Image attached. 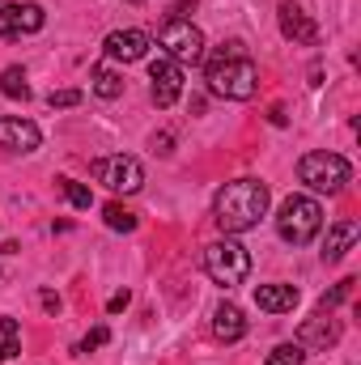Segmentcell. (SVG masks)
<instances>
[{"label": "cell", "instance_id": "obj_1", "mask_svg": "<svg viewBox=\"0 0 361 365\" xmlns=\"http://www.w3.org/2000/svg\"><path fill=\"white\" fill-rule=\"evenodd\" d=\"M268 204H272V191L268 182L260 179H234L225 182L213 200V221L225 238H238L247 230L260 225V217H268Z\"/></svg>", "mask_w": 361, "mask_h": 365}, {"label": "cell", "instance_id": "obj_2", "mask_svg": "<svg viewBox=\"0 0 361 365\" xmlns=\"http://www.w3.org/2000/svg\"><path fill=\"white\" fill-rule=\"evenodd\" d=\"M204 81H208V93H217V98H225V102H247V98H255V90H260V68H255V60L247 56V47H243L238 38H230V43H221V51L208 60Z\"/></svg>", "mask_w": 361, "mask_h": 365}, {"label": "cell", "instance_id": "obj_3", "mask_svg": "<svg viewBox=\"0 0 361 365\" xmlns=\"http://www.w3.org/2000/svg\"><path fill=\"white\" fill-rule=\"evenodd\" d=\"M323 230V204L315 195H289L280 208H276V234L289 242V247H306L315 242Z\"/></svg>", "mask_w": 361, "mask_h": 365}, {"label": "cell", "instance_id": "obj_4", "mask_svg": "<svg viewBox=\"0 0 361 365\" xmlns=\"http://www.w3.org/2000/svg\"><path fill=\"white\" fill-rule=\"evenodd\" d=\"M204 272L213 284L221 289H234L251 276V251L238 242V238H221L213 247H204Z\"/></svg>", "mask_w": 361, "mask_h": 365}, {"label": "cell", "instance_id": "obj_5", "mask_svg": "<svg viewBox=\"0 0 361 365\" xmlns=\"http://www.w3.org/2000/svg\"><path fill=\"white\" fill-rule=\"evenodd\" d=\"M298 179L306 182L310 191H319V195H336V191H345V182L353 179V166H349V158L319 149V153H302Z\"/></svg>", "mask_w": 361, "mask_h": 365}, {"label": "cell", "instance_id": "obj_6", "mask_svg": "<svg viewBox=\"0 0 361 365\" xmlns=\"http://www.w3.org/2000/svg\"><path fill=\"white\" fill-rule=\"evenodd\" d=\"M158 47H162V56H171L175 64H200V60H204V34H200V26H191L187 17H171V21L158 30Z\"/></svg>", "mask_w": 361, "mask_h": 365}, {"label": "cell", "instance_id": "obj_7", "mask_svg": "<svg viewBox=\"0 0 361 365\" xmlns=\"http://www.w3.org/2000/svg\"><path fill=\"white\" fill-rule=\"evenodd\" d=\"M90 175L106 191H115V195H132V191H141L145 187V166L132 158V153H111V158H98L90 166Z\"/></svg>", "mask_w": 361, "mask_h": 365}, {"label": "cell", "instance_id": "obj_8", "mask_svg": "<svg viewBox=\"0 0 361 365\" xmlns=\"http://www.w3.org/2000/svg\"><path fill=\"white\" fill-rule=\"evenodd\" d=\"M43 26H47V13H43V4H34V0H17V4H4V9H0V38L39 34Z\"/></svg>", "mask_w": 361, "mask_h": 365}, {"label": "cell", "instance_id": "obj_9", "mask_svg": "<svg viewBox=\"0 0 361 365\" xmlns=\"http://www.w3.org/2000/svg\"><path fill=\"white\" fill-rule=\"evenodd\" d=\"M149 93H153V102L166 110V106H175L183 93V64H175L171 56H158L153 64H149Z\"/></svg>", "mask_w": 361, "mask_h": 365}, {"label": "cell", "instance_id": "obj_10", "mask_svg": "<svg viewBox=\"0 0 361 365\" xmlns=\"http://www.w3.org/2000/svg\"><path fill=\"white\" fill-rule=\"evenodd\" d=\"M149 47H153V38H149L145 30H111L106 43H102L106 60H119V64H136V60H145Z\"/></svg>", "mask_w": 361, "mask_h": 365}, {"label": "cell", "instance_id": "obj_11", "mask_svg": "<svg viewBox=\"0 0 361 365\" xmlns=\"http://www.w3.org/2000/svg\"><path fill=\"white\" fill-rule=\"evenodd\" d=\"M39 145H43L39 123H30L21 115H4L0 119V149H9V153H34Z\"/></svg>", "mask_w": 361, "mask_h": 365}, {"label": "cell", "instance_id": "obj_12", "mask_svg": "<svg viewBox=\"0 0 361 365\" xmlns=\"http://www.w3.org/2000/svg\"><path fill=\"white\" fill-rule=\"evenodd\" d=\"M276 21H280V34H285L289 43H302V47H315V43H319V26L306 17L302 4L285 0V4L276 9Z\"/></svg>", "mask_w": 361, "mask_h": 365}, {"label": "cell", "instance_id": "obj_13", "mask_svg": "<svg viewBox=\"0 0 361 365\" xmlns=\"http://www.w3.org/2000/svg\"><path fill=\"white\" fill-rule=\"evenodd\" d=\"M336 340H340V323L332 319V310H319V314L306 319L302 331H298V344H302V349H306V344H310V349H327V344H336Z\"/></svg>", "mask_w": 361, "mask_h": 365}, {"label": "cell", "instance_id": "obj_14", "mask_svg": "<svg viewBox=\"0 0 361 365\" xmlns=\"http://www.w3.org/2000/svg\"><path fill=\"white\" fill-rule=\"evenodd\" d=\"M361 238V225L353 217H345V221H336L332 230H327V242H323V264H340L349 251H353V242Z\"/></svg>", "mask_w": 361, "mask_h": 365}, {"label": "cell", "instance_id": "obj_15", "mask_svg": "<svg viewBox=\"0 0 361 365\" xmlns=\"http://www.w3.org/2000/svg\"><path fill=\"white\" fill-rule=\"evenodd\" d=\"M213 336H217L221 344H238V340L247 336V319H243V310H238L234 302H221V306L213 310Z\"/></svg>", "mask_w": 361, "mask_h": 365}, {"label": "cell", "instance_id": "obj_16", "mask_svg": "<svg viewBox=\"0 0 361 365\" xmlns=\"http://www.w3.org/2000/svg\"><path fill=\"white\" fill-rule=\"evenodd\" d=\"M255 306L264 314H289L298 306V289L293 284H260L255 289Z\"/></svg>", "mask_w": 361, "mask_h": 365}, {"label": "cell", "instance_id": "obj_17", "mask_svg": "<svg viewBox=\"0 0 361 365\" xmlns=\"http://www.w3.org/2000/svg\"><path fill=\"white\" fill-rule=\"evenodd\" d=\"M90 90L102 98V102H115L119 93H123V77L111 68V64H93L90 68Z\"/></svg>", "mask_w": 361, "mask_h": 365}, {"label": "cell", "instance_id": "obj_18", "mask_svg": "<svg viewBox=\"0 0 361 365\" xmlns=\"http://www.w3.org/2000/svg\"><path fill=\"white\" fill-rule=\"evenodd\" d=\"M0 93H4V98H13V102H26V98H30V86H26V73H21L17 64H9V68L0 73Z\"/></svg>", "mask_w": 361, "mask_h": 365}, {"label": "cell", "instance_id": "obj_19", "mask_svg": "<svg viewBox=\"0 0 361 365\" xmlns=\"http://www.w3.org/2000/svg\"><path fill=\"white\" fill-rule=\"evenodd\" d=\"M21 353V327L17 319H0V365Z\"/></svg>", "mask_w": 361, "mask_h": 365}, {"label": "cell", "instance_id": "obj_20", "mask_svg": "<svg viewBox=\"0 0 361 365\" xmlns=\"http://www.w3.org/2000/svg\"><path fill=\"white\" fill-rule=\"evenodd\" d=\"M102 221H106L115 234H132V230H136V212H128V208H123V204H115V200L102 208Z\"/></svg>", "mask_w": 361, "mask_h": 365}, {"label": "cell", "instance_id": "obj_21", "mask_svg": "<svg viewBox=\"0 0 361 365\" xmlns=\"http://www.w3.org/2000/svg\"><path fill=\"white\" fill-rule=\"evenodd\" d=\"M302 361H306V349L298 340L293 344H276L268 357H264V365H302Z\"/></svg>", "mask_w": 361, "mask_h": 365}, {"label": "cell", "instance_id": "obj_22", "mask_svg": "<svg viewBox=\"0 0 361 365\" xmlns=\"http://www.w3.org/2000/svg\"><path fill=\"white\" fill-rule=\"evenodd\" d=\"M56 182H60V191H64V200H68L73 208H90L93 204V191L86 182H77V179H56Z\"/></svg>", "mask_w": 361, "mask_h": 365}, {"label": "cell", "instance_id": "obj_23", "mask_svg": "<svg viewBox=\"0 0 361 365\" xmlns=\"http://www.w3.org/2000/svg\"><path fill=\"white\" fill-rule=\"evenodd\" d=\"M81 98H86L81 90H51L47 93V106L51 110H64V106H81Z\"/></svg>", "mask_w": 361, "mask_h": 365}, {"label": "cell", "instance_id": "obj_24", "mask_svg": "<svg viewBox=\"0 0 361 365\" xmlns=\"http://www.w3.org/2000/svg\"><path fill=\"white\" fill-rule=\"evenodd\" d=\"M353 284H357V280H340V284H336V289H332V293H327V297L319 302V310H336V306H340V302H345V297L353 293Z\"/></svg>", "mask_w": 361, "mask_h": 365}, {"label": "cell", "instance_id": "obj_25", "mask_svg": "<svg viewBox=\"0 0 361 365\" xmlns=\"http://www.w3.org/2000/svg\"><path fill=\"white\" fill-rule=\"evenodd\" d=\"M106 340H111V331H106V327H93L90 336H86V340H81V353H90V349H102V344H106Z\"/></svg>", "mask_w": 361, "mask_h": 365}, {"label": "cell", "instance_id": "obj_26", "mask_svg": "<svg viewBox=\"0 0 361 365\" xmlns=\"http://www.w3.org/2000/svg\"><path fill=\"white\" fill-rule=\"evenodd\" d=\"M128 302H132V293L123 289V293H115L111 302H106V314H119V310H128Z\"/></svg>", "mask_w": 361, "mask_h": 365}, {"label": "cell", "instance_id": "obj_27", "mask_svg": "<svg viewBox=\"0 0 361 365\" xmlns=\"http://www.w3.org/2000/svg\"><path fill=\"white\" fill-rule=\"evenodd\" d=\"M171 145H175V140H171V132H162V136H153V149H158V153H171Z\"/></svg>", "mask_w": 361, "mask_h": 365}, {"label": "cell", "instance_id": "obj_28", "mask_svg": "<svg viewBox=\"0 0 361 365\" xmlns=\"http://www.w3.org/2000/svg\"><path fill=\"white\" fill-rule=\"evenodd\" d=\"M43 306H47V310H51V314H56V310H60V297H56V293H51V289H43Z\"/></svg>", "mask_w": 361, "mask_h": 365}, {"label": "cell", "instance_id": "obj_29", "mask_svg": "<svg viewBox=\"0 0 361 365\" xmlns=\"http://www.w3.org/2000/svg\"><path fill=\"white\" fill-rule=\"evenodd\" d=\"M132 4H136V0H132Z\"/></svg>", "mask_w": 361, "mask_h": 365}]
</instances>
